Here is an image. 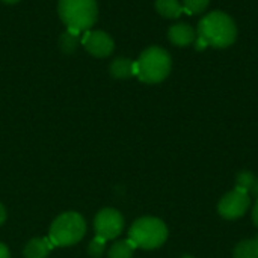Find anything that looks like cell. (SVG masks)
<instances>
[{
    "label": "cell",
    "instance_id": "cell-1",
    "mask_svg": "<svg viewBox=\"0 0 258 258\" xmlns=\"http://www.w3.org/2000/svg\"><path fill=\"white\" fill-rule=\"evenodd\" d=\"M237 38V26L234 20L221 11H213L204 15L197 29V50H204L207 47L227 48L234 44Z\"/></svg>",
    "mask_w": 258,
    "mask_h": 258
},
{
    "label": "cell",
    "instance_id": "cell-2",
    "mask_svg": "<svg viewBox=\"0 0 258 258\" xmlns=\"http://www.w3.org/2000/svg\"><path fill=\"white\" fill-rule=\"evenodd\" d=\"M135 63H136V77L141 82L150 85L163 82L169 76L172 67L169 53L160 47L147 48L145 51H142V54Z\"/></svg>",
    "mask_w": 258,
    "mask_h": 258
},
{
    "label": "cell",
    "instance_id": "cell-3",
    "mask_svg": "<svg viewBox=\"0 0 258 258\" xmlns=\"http://www.w3.org/2000/svg\"><path fill=\"white\" fill-rule=\"evenodd\" d=\"M168 239V228L163 221L145 216L133 222L128 230V240L141 249H157Z\"/></svg>",
    "mask_w": 258,
    "mask_h": 258
},
{
    "label": "cell",
    "instance_id": "cell-4",
    "mask_svg": "<svg viewBox=\"0 0 258 258\" xmlns=\"http://www.w3.org/2000/svg\"><path fill=\"white\" fill-rule=\"evenodd\" d=\"M86 231V222L80 213L67 212L54 219L48 239L54 246H71L79 243Z\"/></svg>",
    "mask_w": 258,
    "mask_h": 258
},
{
    "label": "cell",
    "instance_id": "cell-5",
    "mask_svg": "<svg viewBox=\"0 0 258 258\" xmlns=\"http://www.w3.org/2000/svg\"><path fill=\"white\" fill-rule=\"evenodd\" d=\"M59 15L68 29L83 32L97 20L95 0H59Z\"/></svg>",
    "mask_w": 258,
    "mask_h": 258
},
{
    "label": "cell",
    "instance_id": "cell-6",
    "mask_svg": "<svg viewBox=\"0 0 258 258\" xmlns=\"http://www.w3.org/2000/svg\"><path fill=\"white\" fill-rule=\"evenodd\" d=\"M251 197L243 189L234 187L231 192L224 195L218 204V213L227 221H236L242 218L249 209Z\"/></svg>",
    "mask_w": 258,
    "mask_h": 258
},
{
    "label": "cell",
    "instance_id": "cell-7",
    "mask_svg": "<svg viewBox=\"0 0 258 258\" xmlns=\"http://www.w3.org/2000/svg\"><path fill=\"white\" fill-rule=\"evenodd\" d=\"M94 228L95 234L104 240L116 239L124 228V218L115 209H103L94 219Z\"/></svg>",
    "mask_w": 258,
    "mask_h": 258
},
{
    "label": "cell",
    "instance_id": "cell-8",
    "mask_svg": "<svg viewBox=\"0 0 258 258\" xmlns=\"http://www.w3.org/2000/svg\"><path fill=\"white\" fill-rule=\"evenodd\" d=\"M82 42L85 45V48L97 57H106L113 51V39L101 30H95V32H86L82 38Z\"/></svg>",
    "mask_w": 258,
    "mask_h": 258
},
{
    "label": "cell",
    "instance_id": "cell-9",
    "mask_svg": "<svg viewBox=\"0 0 258 258\" xmlns=\"http://www.w3.org/2000/svg\"><path fill=\"white\" fill-rule=\"evenodd\" d=\"M169 41L177 47H186L197 41V32L192 26L186 23H178L169 27L168 30Z\"/></svg>",
    "mask_w": 258,
    "mask_h": 258
},
{
    "label": "cell",
    "instance_id": "cell-10",
    "mask_svg": "<svg viewBox=\"0 0 258 258\" xmlns=\"http://www.w3.org/2000/svg\"><path fill=\"white\" fill-rule=\"evenodd\" d=\"M54 248L51 240L48 237H38L32 239L26 248H24V257L26 258H47L50 251Z\"/></svg>",
    "mask_w": 258,
    "mask_h": 258
},
{
    "label": "cell",
    "instance_id": "cell-11",
    "mask_svg": "<svg viewBox=\"0 0 258 258\" xmlns=\"http://www.w3.org/2000/svg\"><path fill=\"white\" fill-rule=\"evenodd\" d=\"M110 74L115 79H128L136 76V63L127 57H118L110 63Z\"/></svg>",
    "mask_w": 258,
    "mask_h": 258
},
{
    "label": "cell",
    "instance_id": "cell-12",
    "mask_svg": "<svg viewBox=\"0 0 258 258\" xmlns=\"http://www.w3.org/2000/svg\"><path fill=\"white\" fill-rule=\"evenodd\" d=\"M236 187L243 189L245 192L249 194V197L254 195L255 198H258V178L251 171H242L237 174Z\"/></svg>",
    "mask_w": 258,
    "mask_h": 258
},
{
    "label": "cell",
    "instance_id": "cell-13",
    "mask_svg": "<svg viewBox=\"0 0 258 258\" xmlns=\"http://www.w3.org/2000/svg\"><path fill=\"white\" fill-rule=\"evenodd\" d=\"M156 9L165 18H178L184 11L178 0H156Z\"/></svg>",
    "mask_w": 258,
    "mask_h": 258
},
{
    "label": "cell",
    "instance_id": "cell-14",
    "mask_svg": "<svg viewBox=\"0 0 258 258\" xmlns=\"http://www.w3.org/2000/svg\"><path fill=\"white\" fill-rule=\"evenodd\" d=\"M233 255L234 258H258V236L255 239H248L237 243Z\"/></svg>",
    "mask_w": 258,
    "mask_h": 258
},
{
    "label": "cell",
    "instance_id": "cell-15",
    "mask_svg": "<svg viewBox=\"0 0 258 258\" xmlns=\"http://www.w3.org/2000/svg\"><path fill=\"white\" fill-rule=\"evenodd\" d=\"M80 41H82L80 39V32L68 29L65 33L60 35V38H59V47H60V50L63 53L70 54V53H74L77 50Z\"/></svg>",
    "mask_w": 258,
    "mask_h": 258
},
{
    "label": "cell",
    "instance_id": "cell-16",
    "mask_svg": "<svg viewBox=\"0 0 258 258\" xmlns=\"http://www.w3.org/2000/svg\"><path fill=\"white\" fill-rule=\"evenodd\" d=\"M135 249H136V246L128 239L127 240H121V242H116L109 249L107 258H132Z\"/></svg>",
    "mask_w": 258,
    "mask_h": 258
},
{
    "label": "cell",
    "instance_id": "cell-17",
    "mask_svg": "<svg viewBox=\"0 0 258 258\" xmlns=\"http://www.w3.org/2000/svg\"><path fill=\"white\" fill-rule=\"evenodd\" d=\"M210 0H183V9L187 12V14H200L203 11L207 9Z\"/></svg>",
    "mask_w": 258,
    "mask_h": 258
},
{
    "label": "cell",
    "instance_id": "cell-18",
    "mask_svg": "<svg viewBox=\"0 0 258 258\" xmlns=\"http://www.w3.org/2000/svg\"><path fill=\"white\" fill-rule=\"evenodd\" d=\"M106 242H107V240H104L103 237L95 236V237L91 240L89 246H88V254L92 258H100L103 255L104 249H106Z\"/></svg>",
    "mask_w": 258,
    "mask_h": 258
},
{
    "label": "cell",
    "instance_id": "cell-19",
    "mask_svg": "<svg viewBox=\"0 0 258 258\" xmlns=\"http://www.w3.org/2000/svg\"><path fill=\"white\" fill-rule=\"evenodd\" d=\"M0 258H11V252L5 243H0Z\"/></svg>",
    "mask_w": 258,
    "mask_h": 258
},
{
    "label": "cell",
    "instance_id": "cell-20",
    "mask_svg": "<svg viewBox=\"0 0 258 258\" xmlns=\"http://www.w3.org/2000/svg\"><path fill=\"white\" fill-rule=\"evenodd\" d=\"M252 222H254V225L258 228V198L257 201H255L254 210H252Z\"/></svg>",
    "mask_w": 258,
    "mask_h": 258
},
{
    "label": "cell",
    "instance_id": "cell-21",
    "mask_svg": "<svg viewBox=\"0 0 258 258\" xmlns=\"http://www.w3.org/2000/svg\"><path fill=\"white\" fill-rule=\"evenodd\" d=\"M6 221V210L3 207V204H0V225H3Z\"/></svg>",
    "mask_w": 258,
    "mask_h": 258
},
{
    "label": "cell",
    "instance_id": "cell-22",
    "mask_svg": "<svg viewBox=\"0 0 258 258\" xmlns=\"http://www.w3.org/2000/svg\"><path fill=\"white\" fill-rule=\"evenodd\" d=\"M3 2H6V3H17L18 0H3Z\"/></svg>",
    "mask_w": 258,
    "mask_h": 258
},
{
    "label": "cell",
    "instance_id": "cell-23",
    "mask_svg": "<svg viewBox=\"0 0 258 258\" xmlns=\"http://www.w3.org/2000/svg\"><path fill=\"white\" fill-rule=\"evenodd\" d=\"M181 258H194V257H192V255H183Z\"/></svg>",
    "mask_w": 258,
    "mask_h": 258
}]
</instances>
